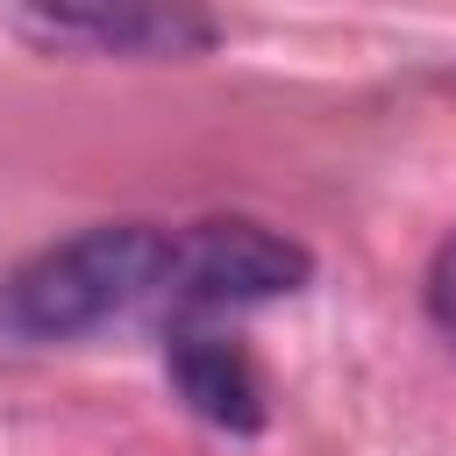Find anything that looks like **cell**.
<instances>
[{"mask_svg":"<svg viewBox=\"0 0 456 456\" xmlns=\"http://www.w3.org/2000/svg\"><path fill=\"white\" fill-rule=\"evenodd\" d=\"M164 249L171 235L150 221H107L86 235H64L36 249L21 271L0 285V335L7 342H78L150 299L164 285Z\"/></svg>","mask_w":456,"mask_h":456,"instance_id":"6da1fadb","label":"cell"},{"mask_svg":"<svg viewBox=\"0 0 456 456\" xmlns=\"http://www.w3.org/2000/svg\"><path fill=\"white\" fill-rule=\"evenodd\" d=\"M314 278V256L306 242L249 221V214H214V221H192L171 235L164 249V299H171V321H221L235 306H264V299H285Z\"/></svg>","mask_w":456,"mask_h":456,"instance_id":"7a4b0ae2","label":"cell"},{"mask_svg":"<svg viewBox=\"0 0 456 456\" xmlns=\"http://www.w3.org/2000/svg\"><path fill=\"white\" fill-rule=\"evenodd\" d=\"M7 28L36 36L43 50H93V57H192L214 43V21L192 7L157 0H50V7H7Z\"/></svg>","mask_w":456,"mask_h":456,"instance_id":"3957f363","label":"cell"},{"mask_svg":"<svg viewBox=\"0 0 456 456\" xmlns=\"http://www.w3.org/2000/svg\"><path fill=\"white\" fill-rule=\"evenodd\" d=\"M164 370L207 428H221V435H256L264 428V378H256L249 349L235 335H221L214 321H171Z\"/></svg>","mask_w":456,"mask_h":456,"instance_id":"277c9868","label":"cell"},{"mask_svg":"<svg viewBox=\"0 0 456 456\" xmlns=\"http://www.w3.org/2000/svg\"><path fill=\"white\" fill-rule=\"evenodd\" d=\"M428 321H435V335L456 349V235L435 249V264H428Z\"/></svg>","mask_w":456,"mask_h":456,"instance_id":"5b68a950","label":"cell"}]
</instances>
